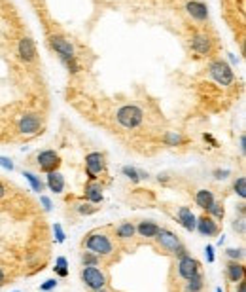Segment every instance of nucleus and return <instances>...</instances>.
<instances>
[{"label":"nucleus","mask_w":246,"mask_h":292,"mask_svg":"<svg viewBox=\"0 0 246 292\" xmlns=\"http://www.w3.org/2000/svg\"><path fill=\"white\" fill-rule=\"evenodd\" d=\"M57 285H59L57 279H47V281H44V283L40 285V291L49 292V291H53V289H57Z\"/></svg>","instance_id":"nucleus-35"},{"label":"nucleus","mask_w":246,"mask_h":292,"mask_svg":"<svg viewBox=\"0 0 246 292\" xmlns=\"http://www.w3.org/2000/svg\"><path fill=\"white\" fill-rule=\"evenodd\" d=\"M85 199L89 201V203H93V205H99V203H103V186L95 180V182H87L85 184Z\"/></svg>","instance_id":"nucleus-18"},{"label":"nucleus","mask_w":246,"mask_h":292,"mask_svg":"<svg viewBox=\"0 0 246 292\" xmlns=\"http://www.w3.org/2000/svg\"><path fill=\"white\" fill-rule=\"evenodd\" d=\"M53 272H55V275H59V277H68V262H66L65 256H59L55 260Z\"/></svg>","instance_id":"nucleus-27"},{"label":"nucleus","mask_w":246,"mask_h":292,"mask_svg":"<svg viewBox=\"0 0 246 292\" xmlns=\"http://www.w3.org/2000/svg\"><path fill=\"white\" fill-rule=\"evenodd\" d=\"M36 163L40 171L44 173H51V171H57L59 165H61V158L55 150H42L36 156Z\"/></svg>","instance_id":"nucleus-9"},{"label":"nucleus","mask_w":246,"mask_h":292,"mask_svg":"<svg viewBox=\"0 0 246 292\" xmlns=\"http://www.w3.org/2000/svg\"><path fill=\"white\" fill-rule=\"evenodd\" d=\"M13 292H19V291H13Z\"/></svg>","instance_id":"nucleus-49"},{"label":"nucleus","mask_w":246,"mask_h":292,"mask_svg":"<svg viewBox=\"0 0 246 292\" xmlns=\"http://www.w3.org/2000/svg\"><path fill=\"white\" fill-rule=\"evenodd\" d=\"M0 167H4L6 171H13L15 169V165H13V161L6 158V156H0Z\"/></svg>","instance_id":"nucleus-37"},{"label":"nucleus","mask_w":246,"mask_h":292,"mask_svg":"<svg viewBox=\"0 0 246 292\" xmlns=\"http://www.w3.org/2000/svg\"><path fill=\"white\" fill-rule=\"evenodd\" d=\"M40 201H42V205H44V211H46V213H49V211H51V207H53L51 199L47 198V196H40Z\"/></svg>","instance_id":"nucleus-39"},{"label":"nucleus","mask_w":246,"mask_h":292,"mask_svg":"<svg viewBox=\"0 0 246 292\" xmlns=\"http://www.w3.org/2000/svg\"><path fill=\"white\" fill-rule=\"evenodd\" d=\"M208 72H210V76L216 80L218 84H222V85L235 84V72H233L231 66L227 65L226 61H222V59H214V61L208 65Z\"/></svg>","instance_id":"nucleus-4"},{"label":"nucleus","mask_w":246,"mask_h":292,"mask_svg":"<svg viewBox=\"0 0 246 292\" xmlns=\"http://www.w3.org/2000/svg\"><path fill=\"white\" fill-rule=\"evenodd\" d=\"M74 209L78 215H85V217H87V215H95V213L99 211V207L93 205V203H89V201H82V203H78Z\"/></svg>","instance_id":"nucleus-26"},{"label":"nucleus","mask_w":246,"mask_h":292,"mask_svg":"<svg viewBox=\"0 0 246 292\" xmlns=\"http://www.w3.org/2000/svg\"><path fill=\"white\" fill-rule=\"evenodd\" d=\"M46 186L51 190L53 194H61V192L65 190V179H63V175H61L59 171H51V173H47Z\"/></svg>","instance_id":"nucleus-19"},{"label":"nucleus","mask_w":246,"mask_h":292,"mask_svg":"<svg viewBox=\"0 0 246 292\" xmlns=\"http://www.w3.org/2000/svg\"><path fill=\"white\" fill-rule=\"evenodd\" d=\"M226 256L229 260H235V262H243L245 260V249H227Z\"/></svg>","instance_id":"nucleus-31"},{"label":"nucleus","mask_w":246,"mask_h":292,"mask_svg":"<svg viewBox=\"0 0 246 292\" xmlns=\"http://www.w3.org/2000/svg\"><path fill=\"white\" fill-rule=\"evenodd\" d=\"M214 201H216L214 194H212L210 190H207V188L199 190L197 194H195V203H197V207H201L203 211H207V209L210 207Z\"/></svg>","instance_id":"nucleus-20"},{"label":"nucleus","mask_w":246,"mask_h":292,"mask_svg":"<svg viewBox=\"0 0 246 292\" xmlns=\"http://www.w3.org/2000/svg\"><path fill=\"white\" fill-rule=\"evenodd\" d=\"M40 129H42V118H40V114L28 112L25 116H21V120H19V131L23 133V135H34Z\"/></svg>","instance_id":"nucleus-11"},{"label":"nucleus","mask_w":246,"mask_h":292,"mask_svg":"<svg viewBox=\"0 0 246 292\" xmlns=\"http://www.w3.org/2000/svg\"><path fill=\"white\" fill-rule=\"evenodd\" d=\"M134 234H136V230H134L132 222H122L120 226L116 228V237L120 241H129V239L134 237Z\"/></svg>","instance_id":"nucleus-21"},{"label":"nucleus","mask_w":246,"mask_h":292,"mask_svg":"<svg viewBox=\"0 0 246 292\" xmlns=\"http://www.w3.org/2000/svg\"><path fill=\"white\" fill-rule=\"evenodd\" d=\"M237 292H246V281L245 279H241V281L237 283Z\"/></svg>","instance_id":"nucleus-41"},{"label":"nucleus","mask_w":246,"mask_h":292,"mask_svg":"<svg viewBox=\"0 0 246 292\" xmlns=\"http://www.w3.org/2000/svg\"><path fill=\"white\" fill-rule=\"evenodd\" d=\"M4 196H6V188H4V184L0 182V199L4 198Z\"/></svg>","instance_id":"nucleus-45"},{"label":"nucleus","mask_w":246,"mask_h":292,"mask_svg":"<svg viewBox=\"0 0 246 292\" xmlns=\"http://www.w3.org/2000/svg\"><path fill=\"white\" fill-rule=\"evenodd\" d=\"M205 253H207L208 264H212V262H214V247H212V245H207V249H205Z\"/></svg>","instance_id":"nucleus-40"},{"label":"nucleus","mask_w":246,"mask_h":292,"mask_svg":"<svg viewBox=\"0 0 246 292\" xmlns=\"http://www.w3.org/2000/svg\"><path fill=\"white\" fill-rule=\"evenodd\" d=\"M159 228H161L159 224L153 222V220H140L138 226H134V230H136V234L140 237H144V239H155Z\"/></svg>","instance_id":"nucleus-17"},{"label":"nucleus","mask_w":246,"mask_h":292,"mask_svg":"<svg viewBox=\"0 0 246 292\" xmlns=\"http://www.w3.org/2000/svg\"><path fill=\"white\" fill-rule=\"evenodd\" d=\"M195 230H197L201 236H205V237H214V236L220 234V226H218V222L212 217H208V215L197 218V222H195Z\"/></svg>","instance_id":"nucleus-12"},{"label":"nucleus","mask_w":246,"mask_h":292,"mask_svg":"<svg viewBox=\"0 0 246 292\" xmlns=\"http://www.w3.org/2000/svg\"><path fill=\"white\" fill-rule=\"evenodd\" d=\"M176 220L180 222V226L186 228L188 232H195V222H197V217L191 213V209L189 207H178Z\"/></svg>","instance_id":"nucleus-16"},{"label":"nucleus","mask_w":246,"mask_h":292,"mask_svg":"<svg viewBox=\"0 0 246 292\" xmlns=\"http://www.w3.org/2000/svg\"><path fill=\"white\" fill-rule=\"evenodd\" d=\"M53 234H55V241H57V243H65L66 234H65V230H63V226H61L59 222H55V224H53Z\"/></svg>","instance_id":"nucleus-33"},{"label":"nucleus","mask_w":246,"mask_h":292,"mask_svg":"<svg viewBox=\"0 0 246 292\" xmlns=\"http://www.w3.org/2000/svg\"><path fill=\"white\" fill-rule=\"evenodd\" d=\"M239 142H241V152L245 154V150H246V137H245V135H241V139H239Z\"/></svg>","instance_id":"nucleus-42"},{"label":"nucleus","mask_w":246,"mask_h":292,"mask_svg":"<svg viewBox=\"0 0 246 292\" xmlns=\"http://www.w3.org/2000/svg\"><path fill=\"white\" fill-rule=\"evenodd\" d=\"M172 255L176 256V258H184V256H188L189 255V251H188V247L184 245V243H182V245H178L176 247V249H174V251H172Z\"/></svg>","instance_id":"nucleus-36"},{"label":"nucleus","mask_w":246,"mask_h":292,"mask_svg":"<svg viewBox=\"0 0 246 292\" xmlns=\"http://www.w3.org/2000/svg\"><path fill=\"white\" fill-rule=\"evenodd\" d=\"M91 292H108V291H106V287H104V289H99V291H91Z\"/></svg>","instance_id":"nucleus-47"},{"label":"nucleus","mask_w":246,"mask_h":292,"mask_svg":"<svg viewBox=\"0 0 246 292\" xmlns=\"http://www.w3.org/2000/svg\"><path fill=\"white\" fill-rule=\"evenodd\" d=\"M155 241H157V245H159L163 251H167V253H172L176 247L182 245L180 237L176 236L174 232L165 230V228H159V232H157V236H155Z\"/></svg>","instance_id":"nucleus-10"},{"label":"nucleus","mask_w":246,"mask_h":292,"mask_svg":"<svg viewBox=\"0 0 246 292\" xmlns=\"http://www.w3.org/2000/svg\"><path fill=\"white\" fill-rule=\"evenodd\" d=\"M4 281H6V274H4V270L0 268V287L4 285Z\"/></svg>","instance_id":"nucleus-44"},{"label":"nucleus","mask_w":246,"mask_h":292,"mask_svg":"<svg viewBox=\"0 0 246 292\" xmlns=\"http://www.w3.org/2000/svg\"><path fill=\"white\" fill-rule=\"evenodd\" d=\"M165 142H167V146H180V144H184L186 139H184V135L178 131H169L165 135Z\"/></svg>","instance_id":"nucleus-25"},{"label":"nucleus","mask_w":246,"mask_h":292,"mask_svg":"<svg viewBox=\"0 0 246 292\" xmlns=\"http://www.w3.org/2000/svg\"><path fill=\"white\" fill-rule=\"evenodd\" d=\"M233 190H235L237 196L245 201L246 199V179L245 177H237L235 184H233Z\"/></svg>","instance_id":"nucleus-29"},{"label":"nucleus","mask_w":246,"mask_h":292,"mask_svg":"<svg viewBox=\"0 0 246 292\" xmlns=\"http://www.w3.org/2000/svg\"><path fill=\"white\" fill-rule=\"evenodd\" d=\"M205 289V275L197 274L195 277H191L186 281V292H201Z\"/></svg>","instance_id":"nucleus-22"},{"label":"nucleus","mask_w":246,"mask_h":292,"mask_svg":"<svg viewBox=\"0 0 246 292\" xmlns=\"http://www.w3.org/2000/svg\"><path fill=\"white\" fill-rule=\"evenodd\" d=\"M116 120L123 129H136L144 120V112L136 104H123L116 110Z\"/></svg>","instance_id":"nucleus-2"},{"label":"nucleus","mask_w":246,"mask_h":292,"mask_svg":"<svg viewBox=\"0 0 246 292\" xmlns=\"http://www.w3.org/2000/svg\"><path fill=\"white\" fill-rule=\"evenodd\" d=\"M17 55L23 63H32L36 59V46L28 36H23L17 44Z\"/></svg>","instance_id":"nucleus-13"},{"label":"nucleus","mask_w":246,"mask_h":292,"mask_svg":"<svg viewBox=\"0 0 246 292\" xmlns=\"http://www.w3.org/2000/svg\"><path fill=\"white\" fill-rule=\"evenodd\" d=\"M80 277H82V283H84L89 291L104 289L106 283H108V275L104 274L101 268H97V266H84Z\"/></svg>","instance_id":"nucleus-3"},{"label":"nucleus","mask_w":246,"mask_h":292,"mask_svg":"<svg viewBox=\"0 0 246 292\" xmlns=\"http://www.w3.org/2000/svg\"><path fill=\"white\" fill-rule=\"evenodd\" d=\"M122 173L127 177V179L131 180V182H140V171L136 169V167H131V165H125V167H122Z\"/></svg>","instance_id":"nucleus-28"},{"label":"nucleus","mask_w":246,"mask_h":292,"mask_svg":"<svg viewBox=\"0 0 246 292\" xmlns=\"http://www.w3.org/2000/svg\"><path fill=\"white\" fill-rule=\"evenodd\" d=\"M191 49H193V53L199 57H207L212 53V47H214V40L208 36L207 32H203V30H197V32H193L191 34Z\"/></svg>","instance_id":"nucleus-7"},{"label":"nucleus","mask_w":246,"mask_h":292,"mask_svg":"<svg viewBox=\"0 0 246 292\" xmlns=\"http://www.w3.org/2000/svg\"><path fill=\"white\" fill-rule=\"evenodd\" d=\"M233 230H235L237 234L245 236V234H246V222H245V217L235 218V222H233Z\"/></svg>","instance_id":"nucleus-34"},{"label":"nucleus","mask_w":246,"mask_h":292,"mask_svg":"<svg viewBox=\"0 0 246 292\" xmlns=\"http://www.w3.org/2000/svg\"><path fill=\"white\" fill-rule=\"evenodd\" d=\"M229 175H231V171H229V169H216V171H214V179H218V180L227 179Z\"/></svg>","instance_id":"nucleus-38"},{"label":"nucleus","mask_w":246,"mask_h":292,"mask_svg":"<svg viewBox=\"0 0 246 292\" xmlns=\"http://www.w3.org/2000/svg\"><path fill=\"white\" fill-rule=\"evenodd\" d=\"M104 169H106V161H104L103 152H89L85 156V173L89 182H95Z\"/></svg>","instance_id":"nucleus-6"},{"label":"nucleus","mask_w":246,"mask_h":292,"mask_svg":"<svg viewBox=\"0 0 246 292\" xmlns=\"http://www.w3.org/2000/svg\"><path fill=\"white\" fill-rule=\"evenodd\" d=\"M47 44H49V47L59 55L61 61H68V59H74L76 57L74 46H72L70 40L65 38L63 34H51V36L47 38Z\"/></svg>","instance_id":"nucleus-5"},{"label":"nucleus","mask_w":246,"mask_h":292,"mask_svg":"<svg viewBox=\"0 0 246 292\" xmlns=\"http://www.w3.org/2000/svg\"><path fill=\"white\" fill-rule=\"evenodd\" d=\"M226 275L231 283H239L241 279L246 277V268L243 262H235V260H229L226 266Z\"/></svg>","instance_id":"nucleus-15"},{"label":"nucleus","mask_w":246,"mask_h":292,"mask_svg":"<svg viewBox=\"0 0 246 292\" xmlns=\"http://www.w3.org/2000/svg\"><path fill=\"white\" fill-rule=\"evenodd\" d=\"M23 177L27 179V182L30 184V188H32V192H36V194H40V192H44V188H46V184L40 180V177H36L34 173H30V171H23Z\"/></svg>","instance_id":"nucleus-23"},{"label":"nucleus","mask_w":246,"mask_h":292,"mask_svg":"<svg viewBox=\"0 0 246 292\" xmlns=\"http://www.w3.org/2000/svg\"><path fill=\"white\" fill-rule=\"evenodd\" d=\"M85 251L95 253L97 256H110L114 253V241L112 237L104 232H91L84 239Z\"/></svg>","instance_id":"nucleus-1"},{"label":"nucleus","mask_w":246,"mask_h":292,"mask_svg":"<svg viewBox=\"0 0 246 292\" xmlns=\"http://www.w3.org/2000/svg\"><path fill=\"white\" fill-rule=\"evenodd\" d=\"M101 264V256H97L95 253L85 251L82 253V266H99Z\"/></svg>","instance_id":"nucleus-30"},{"label":"nucleus","mask_w":246,"mask_h":292,"mask_svg":"<svg viewBox=\"0 0 246 292\" xmlns=\"http://www.w3.org/2000/svg\"><path fill=\"white\" fill-rule=\"evenodd\" d=\"M63 65L66 66V68H68V72H70V74H78V72H80V70H82V66H80V63H78V59H68V61H63Z\"/></svg>","instance_id":"nucleus-32"},{"label":"nucleus","mask_w":246,"mask_h":292,"mask_svg":"<svg viewBox=\"0 0 246 292\" xmlns=\"http://www.w3.org/2000/svg\"><path fill=\"white\" fill-rule=\"evenodd\" d=\"M207 215L208 217H212L214 220H222V218L226 217V209H224V205H222L220 201H214V203L207 209Z\"/></svg>","instance_id":"nucleus-24"},{"label":"nucleus","mask_w":246,"mask_h":292,"mask_svg":"<svg viewBox=\"0 0 246 292\" xmlns=\"http://www.w3.org/2000/svg\"><path fill=\"white\" fill-rule=\"evenodd\" d=\"M186 11L197 23H205L208 19V6L203 0H189L188 4H186Z\"/></svg>","instance_id":"nucleus-14"},{"label":"nucleus","mask_w":246,"mask_h":292,"mask_svg":"<svg viewBox=\"0 0 246 292\" xmlns=\"http://www.w3.org/2000/svg\"><path fill=\"white\" fill-rule=\"evenodd\" d=\"M197 274H203L201 262H199L197 258H193L191 255L180 258L178 260V275L184 279V281H188V279H191V277H195Z\"/></svg>","instance_id":"nucleus-8"},{"label":"nucleus","mask_w":246,"mask_h":292,"mask_svg":"<svg viewBox=\"0 0 246 292\" xmlns=\"http://www.w3.org/2000/svg\"><path fill=\"white\" fill-rule=\"evenodd\" d=\"M216 292H222V289H220V287H218V289H216Z\"/></svg>","instance_id":"nucleus-48"},{"label":"nucleus","mask_w":246,"mask_h":292,"mask_svg":"<svg viewBox=\"0 0 246 292\" xmlns=\"http://www.w3.org/2000/svg\"><path fill=\"white\" fill-rule=\"evenodd\" d=\"M203 139H205V141H208V142H212V146H218V142L214 141V139H212L210 135H203Z\"/></svg>","instance_id":"nucleus-43"},{"label":"nucleus","mask_w":246,"mask_h":292,"mask_svg":"<svg viewBox=\"0 0 246 292\" xmlns=\"http://www.w3.org/2000/svg\"><path fill=\"white\" fill-rule=\"evenodd\" d=\"M157 180H159V182H167V180H169V177H167V175H159V177H157Z\"/></svg>","instance_id":"nucleus-46"}]
</instances>
